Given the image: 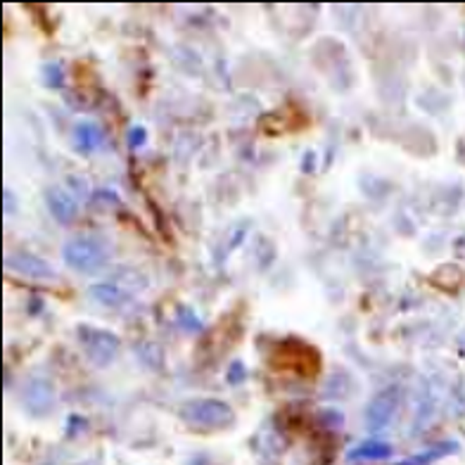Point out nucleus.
Segmentation results:
<instances>
[{
  "mask_svg": "<svg viewBox=\"0 0 465 465\" xmlns=\"http://www.w3.org/2000/svg\"><path fill=\"white\" fill-rule=\"evenodd\" d=\"M232 371H235V373H228V380H231V382H238V380L242 378V366H240V363H232Z\"/></svg>",
  "mask_w": 465,
  "mask_h": 465,
  "instance_id": "obj_15",
  "label": "nucleus"
},
{
  "mask_svg": "<svg viewBox=\"0 0 465 465\" xmlns=\"http://www.w3.org/2000/svg\"><path fill=\"white\" fill-rule=\"evenodd\" d=\"M104 145V131L98 124L79 122L74 129V147L79 153H95L98 147Z\"/></svg>",
  "mask_w": 465,
  "mask_h": 465,
  "instance_id": "obj_8",
  "label": "nucleus"
},
{
  "mask_svg": "<svg viewBox=\"0 0 465 465\" xmlns=\"http://www.w3.org/2000/svg\"><path fill=\"white\" fill-rule=\"evenodd\" d=\"M459 347H460V351L465 354V332H460L459 335Z\"/></svg>",
  "mask_w": 465,
  "mask_h": 465,
  "instance_id": "obj_16",
  "label": "nucleus"
},
{
  "mask_svg": "<svg viewBox=\"0 0 465 465\" xmlns=\"http://www.w3.org/2000/svg\"><path fill=\"white\" fill-rule=\"evenodd\" d=\"M401 401H404V387L401 385H390L385 390H380L366 406L368 430H373V432L385 430L397 416Z\"/></svg>",
  "mask_w": 465,
  "mask_h": 465,
  "instance_id": "obj_4",
  "label": "nucleus"
},
{
  "mask_svg": "<svg viewBox=\"0 0 465 465\" xmlns=\"http://www.w3.org/2000/svg\"><path fill=\"white\" fill-rule=\"evenodd\" d=\"M178 416L183 418L188 425H195V428L204 430H221L228 428L232 420H235V413H232L231 406L221 399H190L185 401L181 409H178Z\"/></svg>",
  "mask_w": 465,
  "mask_h": 465,
  "instance_id": "obj_2",
  "label": "nucleus"
},
{
  "mask_svg": "<svg viewBox=\"0 0 465 465\" xmlns=\"http://www.w3.org/2000/svg\"><path fill=\"white\" fill-rule=\"evenodd\" d=\"M88 297L103 306H119L129 300L126 290L119 288L116 282H98V285H91L88 288Z\"/></svg>",
  "mask_w": 465,
  "mask_h": 465,
  "instance_id": "obj_9",
  "label": "nucleus"
},
{
  "mask_svg": "<svg viewBox=\"0 0 465 465\" xmlns=\"http://www.w3.org/2000/svg\"><path fill=\"white\" fill-rule=\"evenodd\" d=\"M81 349L88 356V361L98 368H107L119 354V337L112 335L110 331H100L91 325H79L76 331Z\"/></svg>",
  "mask_w": 465,
  "mask_h": 465,
  "instance_id": "obj_3",
  "label": "nucleus"
},
{
  "mask_svg": "<svg viewBox=\"0 0 465 465\" xmlns=\"http://www.w3.org/2000/svg\"><path fill=\"white\" fill-rule=\"evenodd\" d=\"M459 451V444H453V441H444V444H440V447L435 449H428V451L422 453H416V456H411V459L401 460V463L397 465H432L435 460L444 459V456H449V453Z\"/></svg>",
  "mask_w": 465,
  "mask_h": 465,
  "instance_id": "obj_11",
  "label": "nucleus"
},
{
  "mask_svg": "<svg viewBox=\"0 0 465 465\" xmlns=\"http://www.w3.org/2000/svg\"><path fill=\"white\" fill-rule=\"evenodd\" d=\"M45 204H48L53 219L62 226H69L79 214V204H76L74 195L69 190L60 188V185H53V188L45 190Z\"/></svg>",
  "mask_w": 465,
  "mask_h": 465,
  "instance_id": "obj_7",
  "label": "nucleus"
},
{
  "mask_svg": "<svg viewBox=\"0 0 465 465\" xmlns=\"http://www.w3.org/2000/svg\"><path fill=\"white\" fill-rule=\"evenodd\" d=\"M178 321H181V325H183L185 331H200V325H203L193 313H190V309H181V312H178Z\"/></svg>",
  "mask_w": 465,
  "mask_h": 465,
  "instance_id": "obj_12",
  "label": "nucleus"
},
{
  "mask_svg": "<svg viewBox=\"0 0 465 465\" xmlns=\"http://www.w3.org/2000/svg\"><path fill=\"white\" fill-rule=\"evenodd\" d=\"M3 266L19 273V276L34 278V281H55L57 278L55 269L45 259L36 257L31 252H13V254H7L3 259Z\"/></svg>",
  "mask_w": 465,
  "mask_h": 465,
  "instance_id": "obj_6",
  "label": "nucleus"
},
{
  "mask_svg": "<svg viewBox=\"0 0 465 465\" xmlns=\"http://www.w3.org/2000/svg\"><path fill=\"white\" fill-rule=\"evenodd\" d=\"M392 456V447L387 441L368 440L349 451V460H382Z\"/></svg>",
  "mask_w": 465,
  "mask_h": 465,
  "instance_id": "obj_10",
  "label": "nucleus"
},
{
  "mask_svg": "<svg viewBox=\"0 0 465 465\" xmlns=\"http://www.w3.org/2000/svg\"><path fill=\"white\" fill-rule=\"evenodd\" d=\"M45 76H48L50 86H60L62 84V67L60 64H45Z\"/></svg>",
  "mask_w": 465,
  "mask_h": 465,
  "instance_id": "obj_14",
  "label": "nucleus"
},
{
  "mask_svg": "<svg viewBox=\"0 0 465 465\" xmlns=\"http://www.w3.org/2000/svg\"><path fill=\"white\" fill-rule=\"evenodd\" d=\"M145 138H147V131L143 129V126H134V129L129 131V145H131V150H138V147L145 145Z\"/></svg>",
  "mask_w": 465,
  "mask_h": 465,
  "instance_id": "obj_13",
  "label": "nucleus"
},
{
  "mask_svg": "<svg viewBox=\"0 0 465 465\" xmlns=\"http://www.w3.org/2000/svg\"><path fill=\"white\" fill-rule=\"evenodd\" d=\"M62 259L79 273H95L110 259V247L98 235H76L62 247Z\"/></svg>",
  "mask_w": 465,
  "mask_h": 465,
  "instance_id": "obj_1",
  "label": "nucleus"
},
{
  "mask_svg": "<svg viewBox=\"0 0 465 465\" xmlns=\"http://www.w3.org/2000/svg\"><path fill=\"white\" fill-rule=\"evenodd\" d=\"M22 401H25V409L29 411L31 416H48L50 411L55 409V385L48 378L36 375L22 390Z\"/></svg>",
  "mask_w": 465,
  "mask_h": 465,
  "instance_id": "obj_5",
  "label": "nucleus"
}]
</instances>
